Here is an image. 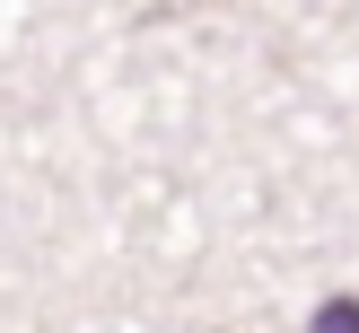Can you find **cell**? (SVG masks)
<instances>
[{
    "label": "cell",
    "mask_w": 359,
    "mask_h": 333,
    "mask_svg": "<svg viewBox=\"0 0 359 333\" xmlns=\"http://www.w3.org/2000/svg\"><path fill=\"white\" fill-rule=\"evenodd\" d=\"M316 333H359V298H325L316 307Z\"/></svg>",
    "instance_id": "1"
}]
</instances>
